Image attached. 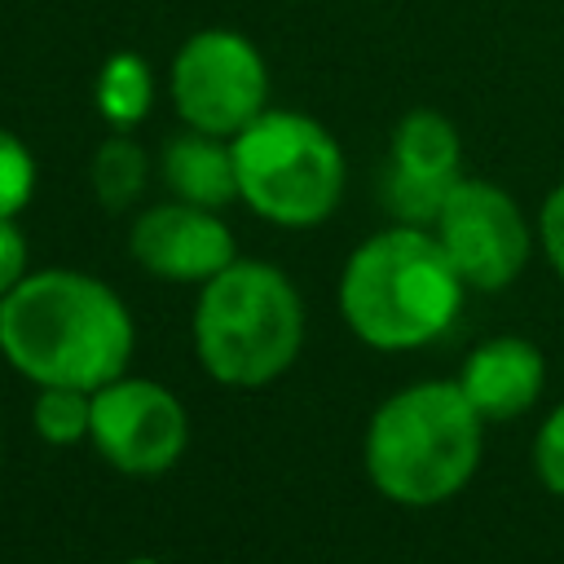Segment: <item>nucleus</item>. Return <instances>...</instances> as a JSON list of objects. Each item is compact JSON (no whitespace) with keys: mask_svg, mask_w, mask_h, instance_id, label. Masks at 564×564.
Wrapping results in <instances>:
<instances>
[{"mask_svg":"<svg viewBox=\"0 0 564 564\" xmlns=\"http://www.w3.org/2000/svg\"><path fill=\"white\" fill-rule=\"evenodd\" d=\"M304 348V300L269 260H229L198 286L194 352L225 388H264L282 379Z\"/></svg>","mask_w":564,"mask_h":564,"instance_id":"20e7f679","label":"nucleus"},{"mask_svg":"<svg viewBox=\"0 0 564 564\" xmlns=\"http://www.w3.org/2000/svg\"><path fill=\"white\" fill-rule=\"evenodd\" d=\"M533 476L564 498V401L542 419V427L533 432Z\"/></svg>","mask_w":564,"mask_h":564,"instance_id":"f3484780","label":"nucleus"},{"mask_svg":"<svg viewBox=\"0 0 564 564\" xmlns=\"http://www.w3.org/2000/svg\"><path fill=\"white\" fill-rule=\"evenodd\" d=\"M93 101H97V115L115 132H128V128L145 123V115L154 110V66L132 48L110 53L97 70Z\"/></svg>","mask_w":564,"mask_h":564,"instance_id":"ddd939ff","label":"nucleus"},{"mask_svg":"<svg viewBox=\"0 0 564 564\" xmlns=\"http://www.w3.org/2000/svg\"><path fill=\"white\" fill-rule=\"evenodd\" d=\"M463 176V141L458 128L441 110H410L397 119L388 141V181L383 198L401 225L436 220L449 185Z\"/></svg>","mask_w":564,"mask_h":564,"instance_id":"1a4fd4ad","label":"nucleus"},{"mask_svg":"<svg viewBox=\"0 0 564 564\" xmlns=\"http://www.w3.org/2000/svg\"><path fill=\"white\" fill-rule=\"evenodd\" d=\"M458 388L485 423L524 414L546 388V357L524 335H494L476 344L458 366Z\"/></svg>","mask_w":564,"mask_h":564,"instance_id":"9b49d317","label":"nucleus"},{"mask_svg":"<svg viewBox=\"0 0 564 564\" xmlns=\"http://www.w3.org/2000/svg\"><path fill=\"white\" fill-rule=\"evenodd\" d=\"M128 251L145 273L198 286L216 278L229 260H238L234 229L220 220V212L185 198L150 203L145 212H137L128 229Z\"/></svg>","mask_w":564,"mask_h":564,"instance_id":"9d476101","label":"nucleus"},{"mask_svg":"<svg viewBox=\"0 0 564 564\" xmlns=\"http://www.w3.org/2000/svg\"><path fill=\"white\" fill-rule=\"evenodd\" d=\"M31 273L26 234L18 229V216H0V300Z\"/></svg>","mask_w":564,"mask_h":564,"instance_id":"a211bd4d","label":"nucleus"},{"mask_svg":"<svg viewBox=\"0 0 564 564\" xmlns=\"http://www.w3.org/2000/svg\"><path fill=\"white\" fill-rule=\"evenodd\" d=\"M167 93L185 128L238 137L269 106V66L242 31L203 26L176 48Z\"/></svg>","mask_w":564,"mask_h":564,"instance_id":"423d86ee","label":"nucleus"},{"mask_svg":"<svg viewBox=\"0 0 564 564\" xmlns=\"http://www.w3.org/2000/svg\"><path fill=\"white\" fill-rule=\"evenodd\" d=\"M145 181H150V154L128 132L106 137L88 159V185L106 212H128L145 194Z\"/></svg>","mask_w":564,"mask_h":564,"instance_id":"4468645a","label":"nucleus"},{"mask_svg":"<svg viewBox=\"0 0 564 564\" xmlns=\"http://www.w3.org/2000/svg\"><path fill=\"white\" fill-rule=\"evenodd\" d=\"M163 185L172 198L198 203V207H229L238 198V172H234V145L229 137H212L198 128H185L163 145Z\"/></svg>","mask_w":564,"mask_h":564,"instance_id":"f8f14e48","label":"nucleus"},{"mask_svg":"<svg viewBox=\"0 0 564 564\" xmlns=\"http://www.w3.org/2000/svg\"><path fill=\"white\" fill-rule=\"evenodd\" d=\"M123 295L84 269H31L0 300V357L35 388H101L132 361Z\"/></svg>","mask_w":564,"mask_h":564,"instance_id":"f257e3e1","label":"nucleus"},{"mask_svg":"<svg viewBox=\"0 0 564 564\" xmlns=\"http://www.w3.org/2000/svg\"><path fill=\"white\" fill-rule=\"evenodd\" d=\"M463 295L467 282L427 225L397 220L392 229L361 238L339 269V313L348 330L379 352L441 339L454 326Z\"/></svg>","mask_w":564,"mask_h":564,"instance_id":"f03ea898","label":"nucleus"},{"mask_svg":"<svg viewBox=\"0 0 564 564\" xmlns=\"http://www.w3.org/2000/svg\"><path fill=\"white\" fill-rule=\"evenodd\" d=\"M123 564H163V560H154V555H132V560H123Z\"/></svg>","mask_w":564,"mask_h":564,"instance_id":"aec40b11","label":"nucleus"},{"mask_svg":"<svg viewBox=\"0 0 564 564\" xmlns=\"http://www.w3.org/2000/svg\"><path fill=\"white\" fill-rule=\"evenodd\" d=\"M35 194V154L9 128H0V216H18Z\"/></svg>","mask_w":564,"mask_h":564,"instance_id":"dca6fc26","label":"nucleus"},{"mask_svg":"<svg viewBox=\"0 0 564 564\" xmlns=\"http://www.w3.org/2000/svg\"><path fill=\"white\" fill-rule=\"evenodd\" d=\"M234 145L238 203L282 229L322 225L344 198V150L326 123L300 110H260Z\"/></svg>","mask_w":564,"mask_h":564,"instance_id":"39448f33","label":"nucleus"},{"mask_svg":"<svg viewBox=\"0 0 564 564\" xmlns=\"http://www.w3.org/2000/svg\"><path fill=\"white\" fill-rule=\"evenodd\" d=\"M432 234L467 291H502L524 273L538 229L502 185L485 176H458L432 220Z\"/></svg>","mask_w":564,"mask_h":564,"instance_id":"0eeeda50","label":"nucleus"},{"mask_svg":"<svg viewBox=\"0 0 564 564\" xmlns=\"http://www.w3.org/2000/svg\"><path fill=\"white\" fill-rule=\"evenodd\" d=\"M88 419H93V392L84 388H35L31 401V427L44 445H79L88 441Z\"/></svg>","mask_w":564,"mask_h":564,"instance_id":"2eb2a0df","label":"nucleus"},{"mask_svg":"<svg viewBox=\"0 0 564 564\" xmlns=\"http://www.w3.org/2000/svg\"><path fill=\"white\" fill-rule=\"evenodd\" d=\"M88 441L123 476H163L189 445V414L167 383L123 370L93 388Z\"/></svg>","mask_w":564,"mask_h":564,"instance_id":"6e6552de","label":"nucleus"},{"mask_svg":"<svg viewBox=\"0 0 564 564\" xmlns=\"http://www.w3.org/2000/svg\"><path fill=\"white\" fill-rule=\"evenodd\" d=\"M538 242H542L551 269H555L560 282H564V181L546 194V203H542V212H538Z\"/></svg>","mask_w":564,"mask_h":564,"instance_id":"6ab92c4d","label":"nucleus"},{"mask_svg":"<svg viewBox=\"0 0 564 564\" xmlns=\"http://www.w3.org/2000/svg\"><path fill=\"white\" fill-rule=\"evenodd\" d=\"M485 454V419L458 379H419L383 397L366 423V476L397 507H441L467 489Z\"/></svg>","mask_w":564,"mask_h":564,"instance_id":"7ed1b4c3","label":"nucleus"}]
</instances>
